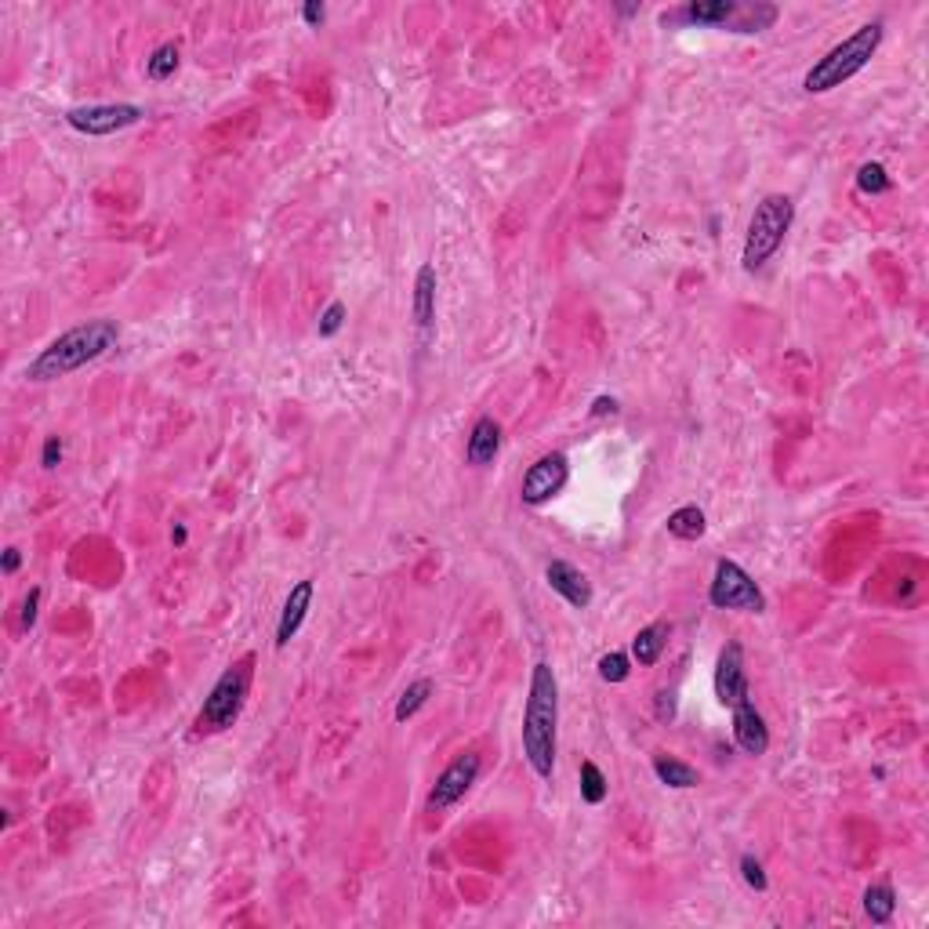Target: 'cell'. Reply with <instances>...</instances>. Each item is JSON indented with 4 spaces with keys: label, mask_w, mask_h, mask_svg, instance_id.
Segmentation results:
<instances>
[{
    "label": "cell",
    "mask_w": 929,
    "mask_h": 929,
    "mask_svg": "<svg viewBox=\"0 0 929 929\" xmlns=\"http://www.w3.org/2000/svg\"><path fill=\"white\" fill-rule=\"evenodd\" d=\"M62 454H66V447H62L59 436H48L44 447H40V465H44V469H59Z\"/></svg>",
    "instance_id": "83f0119b"
},
{
    "label": "cell",
    "mask_w": 929,
    "mask_h": 929,
    "mask_svg": "<svg viewBox=\"0 0 929 929\" xmlns=\"http://www.w3.org/2000/svg\"><path fill=\"white\" fill-rule=\"evenodd\" d=\"M175 69H178V44H160V48L146 59L149 80H167V77H175Z\"/></svg>",
    "instance_id": "cb8c5ba5"
},
{
    "label": "cell",
    "mask_w": 929,
    "mask_h": 929,
    "mask_svg": "<svg viewBox=\"0 0 929 929\" xmlns=\"http://www.w3.org/2000/svg\"><path fill=\"white\" fill-rule=\"evenodd\" d=\"M117 342H120L117 320L77 323V327H69L66 334H59L55 342H48L40 349L37 360L26 367V378L30 382H59L66 374L102 360L109 349H117Z\"/></svg>",
    "instance_id": "7a4b0ae2"
},
{
    "label": "cell",
    "mask_w": 929,
    "mask_h": 929,
    "mask_svg": "<svg viewBox=\"0 0 929 929\" xmlns=\"http://www.w3.org/2000/svg\"><path fill=\"white\" fill-rule=\"evenodd\" d=\"M708 603L715 610H741V614H763L766 596L763 588L755 585V577L734 563V559H719L708 585Z\"/></svg>",
    "instance_id": "8992f818"
},
{
    "label": "cell",
    "mask_w": 929,
    "mask_h": 929,
    "mask_svg": "<svg viewBox=\"0 0 929 929\" xmlns=\"http://www.w3.org/2000/svg\"><path fill=\"white\" fill-rule=\"evenodd\" d=\"M498 450H501V425L494 418H480L472 425L469 443H465V461L483 469V465H490V461L498 458Z\"/></svg>",
    "instance_id": "2e32d148"
},
{
    "label": "cell",
    "mask_w": 929,
    "mask_h": 929,
    "mask_svg": "<svg viewBox=\"0 0 929 929\" xmlns=\"http://www.w3.org/2000/svg\"><path fill=\"white\" fill-rule=\"evenodd\" d=\"M741 0H690L679 11H668L665 22H683V26H712V30H730L737 19Z\"/></svg>",
    "instance_id": "8fae6325"
},
{
    "label": "cell",
    "mask_w": 929,
    "mask_h": 929,
    "mask_svg": "<svg viewBox=\"0 0 929 929\" xmlns=\"http://www.w3.org/2000/svg\"><path fill=\"white\" fill-rule=\"evenodd\" d=\"M668 636H672L668 621H654V625L639 628L636 639H632V661H639L643 668H654L661 661V654H665Z\"/></svg>",
    "instance_id": "e0dca14e"
},
{
    "label": "cell",
    "mask_w": 929,
    "mask_h": 929,
    "mask_svg": "<svg viewBox=\"0 0 929 929\" xmlns=\"http://www.w3.org/2000/svg\"><path fill=\"white\" fill-rule=\"evenodd\" d=\"M734 712V741L737 748H741L744 755H766L770 752V726H766L763 712L755 708V701L748 697V701H741V705L730 708Z\"/></svg>",
    "instance_id": "7c38bea8"
},
{
    "label": "cell",
    "mask_w": 929,
    "mask_h": 929,
    "mask_svg": "<svg viewBox=\"0 0 929 929\" xmlns=\"http://www.w3.org/2000/svg\"><path fill=\"white\" fill-rule=\"evenodd\" d=\"M545 581H548V588H552L556 596L567 599L574 610L592 607V585H588V577L581 574L574 563H567V559H552L545 567Z\"/></svg>",
    "instance_id": "4fadbf2b"
},
{
    "label": "cell",
    "mask_w": 929,
    "mask_h": 929,
    "mask_svg": "<svg viewBox=\"0 0 929 929\" xmlns=\"http://www.w3.org/2000/svg\"><path fill=\"white\" fill-rule=\"evenodd\" d=\"M436 287H440V280H436V265H421L418 276H414V327H418L425 338L432 334V323H436Z\"/></svg>",
    "instance_id": "9a60e30c"
},
{
    "label": "cell",
    "mask_w": 929,
    "mask_h": 929,
    "mask_svg": "<svg viewBox=\"0 0 929 929\" xmlns=\"http://www.w3.org/2000/svg\"><path fill=\"white\" fill-rule=\"evenodd\" d=\"M313 581L305 577V581H298V585L291 588V596H287L284 610H280V625H276V646L284 650L287 643H291L294 636H298V628H302L305 614H309V607H313Z\"/></svg>",
    "instance_id": "5bb4252c"
},
{
    "label": "cell",
    "mask_w": 929,
    "mask_h": 929,
    "mask_svg": "<svg viewBox=\"0 0 929 929\" xmlns=\"http://www.w3.org/2000/svg\"><path fill=\"white\" fill-rule=\"evenodd\" d=\"M345 327V305L342 302H331L327 309L320 313V323H316V331H320V338H334V334Z\"/></svg>",
    "instance_id": "484cf974"
},
{
    "label": "cell",
    "mask_w": 929,
    "mask_h": 929,
    "mask_svg": "<svg viewBox=\"0 0 929 929\" xmlns=\"http://www.w3.org/2000/svg\"><path fill=\"white\" fill-rule=\"evenodd\" d=\"M657 719H665V723H672L675 719V686L672 690H657Z\"/></svg>",
    "instance_id": "f546056e"
},
{
    "label": "cell",
    "mask_w": 929,
    "mask_h": 929,
    "mask_svg": "<svg viewBox=\"0 0 929 929\" xmlns=\"http://www.w3.org/2000/svg\"><path fill=\"white\" fill-rule=\"evenodd\" d=\"M654 773L665 788H679V792H683V788H697V781H701V773L690 763H683V759H675V755H657Z\"/></svg>",
    "instance_id": "ac0fdd59"
},
{
    "label": "cell",
    "mask_w": 929,
    "mask_h": 929,
    "mask_svg": "<svg viewBox=\"0 0 929 929\" xmlns=\"http://www.w3.org/2000/svg\"><path fill=\"white\" fill-rule=\"evenodd\" d=\"M632 675V657L625 650H610V654L599 657V679L603 683H625Z\"/></svg>",
    "instance_id": "d4e9b609"
},
{
    "label": "cell",
    "mask_w": 929,
    "mask_h": 929,
    "mask_svg": "<svg viewBox=\"0 0 929 929\" xmlns=\"http://www.w3.org/2000/svg\"><path fill=\"white\" fill-rule=\"evenodd\" d=\"M19 567H22V552L19 548H8V552H4V574H15Z\"/></svg>",
    "instance_id": "d6a6232c"
},
{
    "label": "cell",
    "mask_w": 929,
    "mask_h": 929,
    "mask_svg": "<svg viewBox=\"0 0 929 929\" xmlns=\"http://www.w3.org/2000/svg\"><path fill=\"white\" fill-rule=\"evenodd\" d=\"M480 770H483V759L476 752H461L454 763L447 766V770L436 777V784H432L429 799H425V806H429V813H443L450 810V806H458L465 795H469V788L476 781H480Z\"/></svg>",
    "instance_id": "ba28073f"
},
{
    "label": "cell",
    "mask_w": 929,
    "mask_h": 929,
    "mask_svg": "<svg viewBox=\"0 0 929 929\" xmlns=\"http://www.w3.org/2000/svg\"><path fill=\"white\" fill-rule=\"evenodd\" d=\"M556 734H559V679L548 661H538L530 672L527 712H523V755L541 781L556 773Z\"/></svg>",
    "instance_id": "6da1fadb"
},
{
    "label": "cell",
    "mask_w": 929,
    "mask_h": 929,
    "mask_svg": "<svg viewBox=\"0 0 929 929\" xmlns=\"http://www.w3.org/2000/svg\"><path fill=\"white\" fill-rule=\"evenodd\" d=\"M897 911V893H893L890 882H875L864 890V915H868L875 926H886Z\"/></svg>",
    "instance_id": "d6986e66"
},
{
    "label": "cell",
    "mask_w": 929,
    "mask_h": 929,
    "mask_svg": "<svg viewBox=\"0 0 929 929\" xmlns=\"http://www.w3.org/2000/svg\"><path fill=\"white\" fill-rule=\"evenodd\" d=\"M37 610H40V588H30V596L22 599V628L37 625Z\"/></svg>",
    "instance_id": "f1b7e54d"
},
{
    "label": "cell",
    "mask_w": 929,
    "mask_h": 929,
    "mask_svg": "<svg viewBox=\"0 0 929 929\" xmlns=\"http://www.w3.org/2000/svg\"><path fill=\"white\" fill-rule=\"evenodd\" d=\"M567 480H570L567 454H559V450H552V454H541V458L534 461L527 472H523V483H519V498L527 501V505H545V501H552L559 490L567 487Z\"/></svg>",
    "instance_id": "9c48e42d"
},
{
    "label": "cell",
    "mask_w": 929,
    "mask_h": 929,
    "mask_svg": "<svg viewBox=\"0 0 929 929\" xmlns=\"http://www.w3.org/2000/svg\"><path fill=\"white\" fill-rule=\"evenodd\" d=\"M741 875H744V882H748V886H752L755 893H766V890H770V879H766L763 864L755 861L752 853H744V857H741Z\"/></svg>",
    "instance_id": "4316f807"
},
{
    "label": "cell",
    "mask_w": 929,
    "mask_h": 929,
    "mask_svg": "<svg viewBox=\"0 0 929 929\" xmlns=\"http://www.w3.org/2000/svg\"><path fill=\"white\" fill-rule=\"evenodd\" d=\"M323 19H327V8H323V4H316V0L302 8V22H305V26H320Z\"/></svg>",
    "instance_id": "4dcf8cb0"
},
{
    "label": "cell",
    "mask_w": 929,
    "mask_h": 929,
    "mask_svg": "<svg viewBox=\"0 0 929 929\" xmlns=\"http://www.w3.org/2000/svg\"><path fill=\"white\" fill-rule=\"evenodd\" d=\"M251 679H255V654H244L240 661L225 668L218 675V683L211 686V694L204 697V708L196 715V734H222L240 719L251 694Z\"/></svg>",
    "instance_id": "5b68a950"
},
{
    "label": "cell",
    "mask_w": 929,
    "mask_h": 929,
    "mask_svg": "<svg viewBox=\"0 0 929 929\" xmlns=\"http://www.w3.org/2000/svg\"><path fill=\"white\" fill-rule=\"evenodd\" d=\"M857 189L868 196H882L893 189V178L886 175V167L875 164V160H868V164L857 167Z\"/></svg>",
    "instance_id": "603a6c76"
},
{
    "label": "cell",
    "mask_w": 929,
    "mask_h": 929,
    "mask_svg": "<svg viewBox=\"0 0 929 929\" xmlns=\"http://www.w3.org/2000/svg\"><path fill=\"white\" fill-rule=\"evenodd\" d=\"M795 222V200L784 193L763 196L752 211L748 233H744V251H741V269L744 273H759L777 251H781L784 236L792 233Z\"/></svg>",
    "instance_id": "277c9868"
},
{
    "label": "cell",
    "mask_w": 929,
    "mask_h": 929,
    "mask_svg": "<svg viewBox=\"0 0 929 929\" xmlns=\"http://www.w3.org/2000/svg\"><path fill=\"white\" fill-rule=\"evenodd\" d=\"M171 541H175V545H186V541H189V530L182 527V523H178V527L171 530Z\"/></svg>",
    "instance_id": "836d02e7"
},
{
    "label": "cell",
    "mask_w": 929,
    "mask_h": 929,
    "mask_svg": "<svg viewBox=\"0 0 929 929\" xmlns=\"http://www.w3.org/2000/svg\"><path fill=\"white\" fill-rule=\"evenodd\" d=\"M882 33H886V26H882L879 19L864 22L861 30L850 33V37L842 40V44H835L824 59H817L806 69L802 91H806V95H828V91L842 88L846 80H853L871 59H875V51H879V44H882Z\"/></svg>",
    "instance_id": "3957f363"
},
{
    "label": "cell",
    "mask_w": 929,
    "mask_h": 929,
    "mask_svg": "<svg viewBox=\"0 0 929 929\" xmlns=\"http://www.w3.org/2000/svg\"><path fill=\"white\" fill-rule=\"evenodd\" d=\"M607 792H610V784H607V777H603V770H599L592 759H585V763H581V799H585L588 806H599V802L607 799Z\"/></svg>",
    "instance_id": "7402d4cb"
},
{
    "label": "cell",
    "mask_w": 929,
    "mask_h": 929,
    "mask_svg": "<svg viewBox=\"0 0 929 929\" xmlns=\"http://www.w3.org/2000/svg\"><path fill=\"white\" fill-rule=\"evenodd\" d=\"M146 117V109L135 102H98V106H77L66 113V124L80 135L106 138L117 135L124 128H135L138 120Z\"/></svg>",
    "instance_id": "52a82bcc"
},
{
    "label": "cell",
    "mask_w": 929,
    "mask_h": 929,
    "mask_svg": "<svg viewBox=\"0 0 929 929\" xmlns=\"http://www.w3.org/2000/svg\"><path fill=\"white\" fill-rule=\"evenodd\" d=\"M705 530H708V519L697 505H683V509H675L672 516H668V534L679 541L705 538Z\"/></svg>",
    "instance_id": "44dd1931"
},
{
    "label": "cell",
    "mask_w": 929,
    "mask_h": 929,
    "mask_svg": "<svg viewBox=\"0 0 929 929\" xmlns=\"http://www.w3.org/2000/svg\"><path fill=\"white\" fill-rule=\"evenodd\" d=\"M712 686H715V697H719V705L723 708H734V705H741V701L752 697V690H748V675H744V646L737 643V639H730V643L719 650Z\"/></svg>",
    "instance_id": "30bf717a"
},
{
    "label": "cell",
    "mask_w": 929,
    "mask_h": 929,
    "mask_svg": "<svg viewBox=\"0 0 929 929\" xmlns=\"http://www.w3.org/2000/svg\"><path fill=\"white\" fill-rule=\"evenodd\" d=\"M432 694H436V683H432V679H414V683L400 694L396 708H392V719H396V723H407V719H414L421 708L429 705Z\"/></svg>",
    "instance_id": "ffe728a7"
},
{
    "label": "cell",
    "mask_w": 929,
    "mask_h": 929,
    "mask_svg": "<svg viewBox=\"0 0 929 929\" xmlns=\"http://www.w3.org/2000/svg\"><path fill=\"white\" fill-rule=\"evenodd\" d=\"M607 414H617V400L614 396H596V403H592V418H607Z\"/></svg>",
    "instance_id": "1f68e13d"
}]
</instances>
